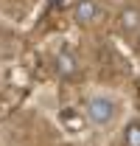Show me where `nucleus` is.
<instances>
[{
    "label": "nucleus",
    "mask_w": 140,
    "mask_h": 146,
    "mask_svg": "<svg viewBox=\"0 0 140 146\" xmlns=\"http://www.w3.org/2000/svg\"><path fill=\"white\" fill-rule=\"evenodd\" d=\"M87 118L95 127H109L118 118V101L112 96H92L87 101Z\"/></svg>",
    "instance_id": "1"
},
{
    "label": "nucleus",
    "mask_w": 140,
    "mask_h": 146,
    "mask_svg": "<svg viewBox=\"0 0 140 146\" xmlns=\"http://www.w3.org/2000/svg\"><path fill=\"white\" fill-rule=\"evenodd\" d=\"M76 23L79 25H92L95 20L104 14V9H101V3L98 0H79V6H76Z\"/></svg>",
    "instance_id": "2"
},
{
    "label": "nucleus",
    "mask_w": 140,
    "mask_h": 146,
    "mask_svg": "<svg viewBox=\"0 0 140 146\" xmlns=\"http://www.w3.org/2000/svg\"><path fill=\"white\" fill-rule=\"evenodd\" d=\"M53 68H56V76H62V79H76L79 76V62L70 51H59L56 59H53Z\"/></svg>",
    "instance_id": "3"
},
{
    "label": "nucleus",
    "mask_w": 140,
    "mask_h": 146,
    "mask_svg": "<svg viewBox=\"0 0 140 146\" xmlns=\"http://www.w3.org/2000/svg\"><path fill=\"white\" fill-rule=\"evenodd\" d=\"M118 31H121L123 36L137 34V31H140V9H135V6L123 9L121 17H118Z\"/></svg>",
    "instance_id": "4"
},
{
    "label": "nucleus",
    "mask_w": 140,
    "mask_h": 146,
    "mask_svg": "<svg viewBox=\"0 0 140 146\" xmlns=\"http://www.w3.org/2000/svg\"><path fill=\"white\" fill-rule=\"evenodd\" d=\"M123 146H140V121H132L123 129Z\"/></svg>",
    "instance_id": "5"
},
{
    "label": "nucleus",
    "mask_w": 140,
    "mask_h": 146,
    "mask_svg": "<svg viewBox=\"0 0 140 146\" xmlns=\"http://www.w3.org/2000/svg\"><path fill=\"white\" fill-rule=\"evenodd\" d=\"M51 3H65V0H51Z\"/></svg>",
    "instance_id": "6"
},
{
    "label": "nucleus",
    "mask_w": 140,
    "mask_h": 146,
    "mask_svg": "<svg viewBox=\"0 0 140 146\" xmlns=\"http://www.w3.org/2000/svg\"><path fill=\"white\" fill-rule=\"evenodd\" d=\"M137 48H140V42H137Z\"/></svg>",
    "instance_id": "7"
}]
</instances>
